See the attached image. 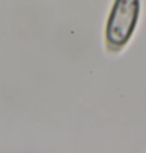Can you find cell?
<instances>
[{
  "instance_id": "cell-1",
  "label": "cell",
  "mask_w": 146,
  "mask_h": 153,
  "mask_svg": "<svg viewBox=\"0 0 146 153\" xmlns=\"http://www.w3.org/2000/svg\"><path fill=\"white\" fill-rule=\"evenodd\" d=\"M140 16V0H115L107 22V44L110 51L124 48L135 32Z\"/></svg>"
}]
</instances>
